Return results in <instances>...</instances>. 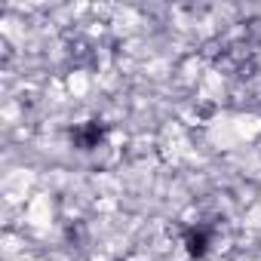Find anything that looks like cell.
<instances>
[{"instance_id":"cell-1","label":"cell","mask_w":261,"mask_h":261,"mask_svg":"<svg viewBox=\"0 0 261 261\" xmlns=\"http://www.w3.org/2000/svg\"><path fill=\"white\" fill-rule=\"evenodd\" d=\"M101 136H105V129H101L98 120H89V123H83V126L74 129V142H77L80 151H92V148H98Z\"/></svg>"},{"instance_id":"cell-2","label":"cell","mask_w":261,"mask_h":261,"mask_svg":"<svg viewBox=\"0 0 261 261\" xmlns=\"http://www.w3.org/2000/svg\"><path fill=\"white\" fill-rule=\"evenodd\" d=\"M185 249H188L191 258H203V255L209 252V233H206L203 227H191V230L185 233Z\"/></svg>"}]
</instances>
